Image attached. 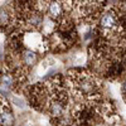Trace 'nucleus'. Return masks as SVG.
I'll list each match as a JSON object with an SVG mask.
<instances>
[{
	"label": "nucleus",
	"mask_w": 126,
	"mask_h": 126,
	"mask_svg": "<svg viewBox=\"0 0 126 126\" xmlns=\"http://www.w3.org/2000/svg\"><path fill=\"white\" fill-rule=\"evenodd\" d=\"M25 43H27L28 47L37 49L42 44V38H40V35H38L35 33H29V34L25 35Z\"/></svg>",
	"instance_id": "nucleus-1"
},
{
	"label": "nucleus",
	"mask_w": 126,
	"mask_h": 126,
	"mask_svg": "<svg viewBox=\"0 0 126 126\" xmlns=\"http://www.w3.org/2000/svg\"><path fill=\"white\" fill-rule=\"evenodd\" d=\"M52 30H53V23L49 22V20H47L46 24H44V32H47V33H50Z\"/></svg>",
	"instance_id": "nucleus-8"
},
{
	"label": "nucleus",
	"mask_w": 126,
	"mask_h": 126,
	"mask_svg": "<svg viewBox=\"0 0 126 126\" xmlns=\"http://www.w3.org/2000/svg\"><path fill=\"white\" fill-rule=\"evenodd\" d=\"M35 54L33 53V52H27V53L24 54V59L27 63H29V64H32V63H34L35 62Z\"/></svg>",
	"instance_id": "nucleus-6"
},
{
	"label": "nucleus",
	"mask_w": 126,
	"mask_h": 126,
	"mask_svg": "<svg viewBox=\"0 0 126 126\" xmlns=\"http://www.w3.org/2000/svg\"><path fill=\"white\" fill-rule=\"evenodd\" d=\"M1 85L5 86V87H9L10 85H12V78H10L9 76H4L1 78Z\"/></svg>",
	"instance_id": "nucleus-7"
},
{
	"label": "nucleus",
	"mask_w": 126,
	"mask_h": 126,
	"mask_svg": "<svg viewBox=\"0 0 126 126\" xmlns=\"http://www.w3.org/2000/svg\"><path fill=\"white\" fill-rule=\"evenodd\" d=\"M56 59L54 58H52V57H49V58H47L44 62H42V64L39 66V68H38V75L39 76H42V75H44V72L48 69V68H50L52 66H54L56 64Z\"/></svg>",
	"instance_id": "nucleus-3"
},
{
	"label": "nucleus",
	"mask_w": 126,
	"mask_h": 126,
	"mask_svg": "<svg viewBox=\"0 0 126 126\" xmlns=\"http://www.w3.org/2000/svg\"><path fill=\"white\" fill-rule=\"evenodd\" d=\"M12 101L18 107H24V103H23V101L20 100V98H18V97H13V98H12Z\"/></svg>",
	"instance_id": "nucleus-9"
},
{
	"label": "nucleus",
	"mask_w": 126,
	"mask_h": 126,
	"mask_svg": "<svg viewBox=\"0 0 126 126\" xmlns=\"http://www.w3.org/2000/svg\"><path fill=\"white\" fill-rule=\"evenodd\" d=\"M85 59H86V57H85L83 53H77V54H75L72 57V61H73L75 64H82V63L85 62Z\"/></svg>",
	"instance_id": "nucleus-5"
},
{
	"label": "nucleus",
	"mask_w": 126,
	"mask_h": 126,
	"mask_svg": "<svg viewBox=\"0 0 126 126\" xmlns=\"http://www.w3.org/2000/svg\"><path fill=\"white\" fill-rule=\"evenodd\" d=\"M102 27L105 29H112L115 25H116V19H115V15L111 12H107L102 18Z\"/></svg>",
	"instance_id": "nucleus-2"
},
{
	"label": "nucleus",
	"mask_w": 126,
	"mask_h": 126,
	"mask_svg": "<svg viewBox=\"0 0 126 126\" xmlns=\"http://www.w3.org/2000/svg\"><path fill=\"white\" fill-rule=\"evenodd\" d=\"M59 13H61V5H59V3L58 1H52L49 4V15L56 18V16L59 15Z\"/></svg>",
	"instance_id": "nucleus-4"
},
{
	"label": "nucleus",
	"mask_w": 126,
	"mask_h": 126,
	"mask_svg": "<svg viewBox=\"0 0 126 126\" xmlns=\"http://www.w3.org/2000/svg\"><path fill=\"white\" fill-rule=\"evenodd\" d=\"M23 126H32V125H29V124H25V125H23Z\"/></svg>",
	"instance_id": "nucleus-10"
}]
</instances>
